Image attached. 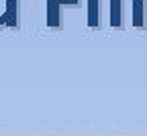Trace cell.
I'll return each mask as SVG.
<instances>
[{"label":"cell","instance_id":"cell-1","mask_svg":"<svg viewBox=\"0 0 147 136\" xmlns=\"http://www.w3.org/2000/svg\"><path fill=\"white\" fill-rule=\"evenodd\" d=\"M10 12H12V6L8 4V0H0V25L8 18Z\"/></svg>","mask_w":147,"mask_h":136}]
</instances>
